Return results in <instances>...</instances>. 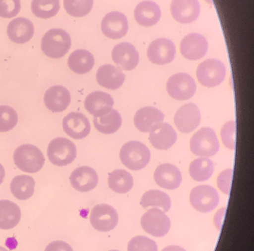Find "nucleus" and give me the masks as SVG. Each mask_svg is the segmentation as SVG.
Here are the masks:
<instances>
[{
  "label": "nucleus",
  "mask_w": 254,
  "mask_h": 251,
  "mask_svg": "<svg viewBox=\"0 0 254 251\" xmlns=\"http://www.w3.org/2000/svg\"><path fill=\"white\" fill-rule=\"evenodd\" d=\"M21 219L19 206L9 200L0 201V229L9 230L15 228Z\"/></svg>",
  "instance_id": "nucleus-27"
},
{
  "label": "nucleus",
  "mask_w": 254,
  "mask_h": 251,
  "mask_svg": "<svg viewBox=\"0 0 254 251\" xmlns=\"http://www.w3.org/2000/svg\"><path fill=\"white\" fill-rule=\"evenodd\" d=\"M122 118L116 110H112L109 113L99 117L93 118V125L99 132L103 134H113L120 128Z\"/></svg>",
  "instance_id": "nucleus-31"
},
{
  "label": "nucleus",
  "mask_w": 254,
  "mask_h": 251,
  "mask_svg": "<svg viewBox=\"0 0 254 251\" xmlns=\"http://www.w3.org/2000/svg\"><path fill=\"white\" fill-rule=\"evenodd\" d=\"M190 148L197 156L210 157L219 151V141L212 128L203 127L191 137Z\"/></svg>",
  "instance_id": "nucleus-5"
},
{
  "label": "nucleus",
  "mask_w": 254,
  "mask_h": 251,
  "mask_svg": "<svg viewBox=\"0 0 254 251\" xmlns=\"http://www.w3.org/2000/svg\"><path fill=\"white\" fill-rule=\"evenodd\" d=\"M35 179L29 175H17L11 182V191L15 199L25 201L35 193Z\"/></svg>",
  "instance_id": "nucleus-29"
},
{
  "label": "nucleus",
  "mask_w": 254,
  "mask_h": 251,
  "mask_svg": "<svg viewBox=\"0 0 254 251\" xmlns=\"http://www.w3.org/2000/svg\"><path fill=\"white\" fill-rule=\"evenodd\" d=\"M59 7V0H33L31 5L33 13L41 19H49L57 15Z\"/></svg>",
  "instance_id": "nucleus-34"
},
{
  "label": "nucleus",
  "mask_w": 254,
  "mask_h": 251,
  "mask_svg": "<svg viewBox=\"0 0 254 251\" xmlns=\"http://www.w3.org/2000/svg\"><path fill=\"white\" fill-rule=\"evenodd\" d=\"M5 169L4 167L0 164V185L4 181V178H5Z\"/></svg>",
  "instance_id": "nucleus-43"
},
{
  "label": "nucleus",
  "mask_w": 254,
  "mask_h": 251,
  "mask_svg": "<svg viewBox=\"0 0 254 251\" xmlns=\"http://www.w3.org/2000/svg\"><path fill=\"white\" fill-rule=\"evenodd\" d=\"M47 155L52 164L58 167H64L75 160L77 148L69 139L58 137L50 142L47 148Z\"/></svg>",
  "instance_id": "nucleus-4"
},
{
  "label": "nucleus",
  "mask_w": 254,
  "mask_h": 251,
  "mask_svg": "<svg viewBox=\"0 0 254 251\" xmlns=\"http://www.w3.org/2000/svg\"><path fill=\"white\" fill-rule=\"evenodd\" d=\"M44 251H73V250L68 243L58 240L50 243Z\"/></svg>",
  "instance_id": "nucleus-41"
},
{
  "label": "nucleus",
  "mask_w": 254,
  "mask_h": 251,
  "mask_svg": "<svg viewBox=\"0 0 254 251\" xmlns=\"http://www.w3.org/2000/svg\"><path fill=\"white\" fill-rule=\"evenodd\" d=\"M165 114L156 108L144 107L134 116V125L141 132L147 133L163 123Z\"/></svg>",
  "instance_id": "nucleus-20"
},
{
  "label": "nucleus",
  "mask_w": 254,
  "mask_h": 251,
  "mask_svg": "<svg viewBox=\"0 0 254 251\" xmlns=\"http://www.w3.org/2000/svg\"><path fill=\"white\" fill-rule=\"evenodd\" d=\"M134 17L140 26L152 27L160 20L161 10L152 1H143L134 10Z\"/></svg>",
  "instance_id": "nucleus-26"
},
{
  "label": "nucleus",
  "mask_w": 254,
  "mask_h": 251,
  "mask_svg": "<svg viewBox=\"0 0 254 251\" xmlns=\"http://www.w3.org/2000/svg\"><path fill=\"white\" fill-rule=\"evenodd\" d=\"M143 229L154 237H163L171 228V221L162 210L151 208L141 218Z\"/></svg>",
  "instance_id": "nucleus-9"
},
{
  "label": "nucleus",
  "mask_w": 254,
  "mask_h": 251,
  "mask_svg": "<svg viewBox=\"0 0 254 251\" xmlns=\"http://www.w3.org/2000/svg\"><path fill=\"white\" fill-rule=\"evenodd\" d=\"M102 33L109 38L119 39L125 36L128 31L127 17L118 11L106 14L101 22Z\"/></svg>",
  "instance_id": "nucleus-16"
},
{
  "label": "nucleus",
  "mask_w": 254,
  "mask_h": 251,
  "mask_svg": "<svg viewBox=\"0 0 254 251\" xmlns=\"http://www.w3.org/2000/svg\"><path fill=\"white\" fill-rule=\"evenodd\" d=\"M221 138L226 148L234 150L236 146V123L229 121L221 129Z\"/></svg>",
  "instance_id": "nucleus-38"
},
{
  "label": "nucleus",
  "mask_w": 254,
  "mask_h": 251,
  "mask_svg": "<svg viewBox=\"0 0 254 251\" xmlns=\"http://www.w3.org/2000/svg\"><path fill=\"white\" fill-rule=\"evenodd\" d=\"M214 172V163L208 157L193 160L189 168V173L193 180L204 182L208 180Z\"/></svg>",
  "instance_id": "nucleus-32"
},
{
  "label": "nucleus",
  "mask_w": 254,
  "mask_h": 251,
  "mask_svg": "<svg viewBox=\"0 0 254 251\" xmlns=\"http://www.w3.org/2000/svg\"><path fill=\"white\" fill-rule=\"evenodd\" d=\"M96 80L101 87L115 91L123 85L125 74L120 68H116L112 65H104L98 68L96 72Z\"/></svg>",
  "instance_id": "nucleus-25"
},
{
  "label": "nucleus",
  "mask_w": 254,
  "mask_h": 251,
  "mask_svg": "<svg viewBox=\"0 0 254 251\" xmlns=\"http://www.w3.org/2000/svg\"><path fill=\"white\" fill-rule=\"evenodd\" d=\"M162 251H186L183 248L178 247V246H168L164 248Z\"/></svg>",
  "instance_id": "nucleus-42"
},
{
  "label": "nucleus",
  "mask_w": 254,
  "mask_h": 251,
  "mask_svg": "<svg viewBox=\"0 0 254 251\" xmlns=\"http://www.w3.org/2000/svg\"><path fill=\"white\" fill-rule=\"evenodd\" d=\"M119 158L127 169L140 171L150 162V149L141 142L130 141L122 146L119 152Z\"/></svg>",
  "instance_id": "nucleus-1"
},
{
  "label": "nucleus",
  "mask_w": 254,
  "mask_h": 251,
  "mask_svg": "<svg viewBox=\"0 0 254 251\" xmlns=\"http://www.w3.org/2000/svg\"><path fill=\"white\" fill-rule=\"evenodd\" d=\"M219 194L208 185L195 187L190 194V202L194 209L202 213H208L216 208L219 204Z\"/></svg>",
  "instance_id": "nucleus-7"
},
{
  "label": "nucleus",
  "mask_w": 254,
  "mask_h": 251,
  "mask_svg": "<svg viewBox=\"0 0 254 251\" xmlns=\"http://www.w3.org/2000/svg\"><path fill=\"white\" fill-rule=\"evenodd\" d=\"M69 181L75 190L79 192H89L97 186L98 175L93 168L83 166L71 172Z\"/></svg>",
  "instance_id": "nucleus-18"
},
{
  "label": "nucleus",
  "mask_w": 254,
  "mask_h": 251,
  "mask_svg": "<svg viewBox=\"0 0 254 251\" xmlns=\"http://www.w3.org/2000/svg\"><path fill=\"white\" fill-rule=\"evenodd\" d=\"M68 65L74 73L86 74L93 69L94 57L89 51L76 50L69 56Z\"/></svg>",
  "instance_id": "nucleus-28"
},
{
  "label": "nucleus",
  "mask_w": 254,
  "mask_h": 251,
  "mask_svg": "<svg viewBox=\"0 0 254 251\" xmlns=\"http://www.w3.org/2000/svg\"><path fill=\"white\" fill-rule=\"evenodd\" d=\"M155 183L165 189L174 190L182 182V174L175 166L166 163L159 165L153 174Z\"/></svg>",
  "instance_id": "nucleus-19"
},
{
  "label": "nucleus",
  "mask_w": 254,
  "mask_h": 251,
  "mask_svg": "<svg viewBox=\"0 0 254 251\" xmlns=\"http://www.w3.org/2000/svg\"><path fill=\"white\" fill-rule=\"evenodd\" d=\"M140 204L143 208H148L150 206L160 207L164 212H168L171 209L172 202L168 194L159 190H150L142 196Z\"/></svg>",
  "instance_id": "nucleus-33"
},
{
  "label": "nucleus",
  "mask_w": 254,
  "mask_h": 251,
  "mask_svg": "<svg viewBox=\"0 0 254 251\" xmlns=\"http://www.w3.org/2000/svg\"><path fill=\"white\" fill-rule=\"evenodd\" d=\"M175 51V45L173 41L167 38H158L150 43L147 55L151 63L162 66L174 60Z\"/></svg>",
  "instance_id": "nucleus-12"
},
{
  "label": "nucleus",
  "mask_w": 254,
  "mask_h": 251,
  "mask_svg": "<svg viewBox=\"0 0 254 251\" xmlns=\"http://www.w3.org/2000/svg\"><path fill=\"white\" fill-rule=\"evenodd\" d=\"M18 122V115L10 106H0V132H8L13 129Z\"/></svg>",
  "instance_id": "nucleus-36"
},
{
  "label": "nucleus",
  "mask_w": 254,
  "mask_h": 251,
  "mask_svg": "<svg viewBox=\"0 0 254 251\" xmlns=\"http://www.w3.org/2000/svg\"><path fill=\"white\" fill-rule=\"evenodd\" d=\"M62 126L69 137L76 140L86 138L91 132L90 121L81 113H70L65 116Z\"/></svg>",
  "instance_id": "nucleus-15"
},
{
  "label": "nucleus",
  "mask_w": 254,
  "mask_h": 251,
  "mask_svg": "<svg viewBox=\"0 0 254 251\" xmlns=\"http://www.w3.org/2000/svg\"><path fill=\"white\" fill-rule=\"evenodd\" d=\"M0 251H10L9 250H7L6 248H3V247H0Z\"/></svg>",
  "instance_id": "nucleus-44"
},
{
  "label": "nucleus",
  "mask_w": 254,
  "mask_h": 251,
  "mask_svg": "<svg viewBox=\"0 0 254 251\" xmlns=\"http://www.w3.org/2000/svg\"><path fill=\"white\" fill-rule=\"evenodd\" d=\"M93 0H64V8L69 15L83 17L93 9Z\"/></svg>",
  "instance_id": "nucleus-35"
},
{
  "label": "nucleus",
  "mask_w": 254,
  "mask_h": 251,
  "mask_svg": "<svg viewBox=\"0 0 254 251\" xmlns=\"http://www.w3.org/2000/svg\"><path fill=\"white\" fill-rule=\"evenodd\" d=\"M114 99L104 91H94L90 93L85 99L86 110L94 117H99L113 110Z\"/></svg>",
  "instance_id": "nucleus-23"
},
{
  "label": "nucleus",
  "mask_w": 254,
  "mask_h": 251,
  "mask_svg": "<svg viewBox=\"0 0 254 251\" xmlns=\"http://www.w3.org/2000/svg\"><path fill=\"white\" fill-rule=\"evenodd\" d=\"M93 228L98 231L107 232L116 228L118 223V214L116 209L107 204L95 205L90 217Z\"/></svg>",
  "instance_id": "nucleus-11"
},
{
  "label": "nucleus",
  "mask_w": 254,
  "mask_h": 251,
  "mask_svg": "<svg viewBox=\"0 0 254 251\" xmlns=\"http://www.w3.org/2000/svg\"><path fill=\"white\" fill-rule=\"evenodd\" d=\"M110 188L118 194L127 193L133 187L132 175L125 170H116L112 171L108 177Z\"/></svg>",
  "instance_id": "nucleus-30"
},
{
  "label": "nucleus",
  "mask_w": 254,
  "mask_h": 251,
  "mask_svg": "<svg viewBox=\"0 0 254 251\" xmlns=\"http://www.w3.org/2000/svg\"><path fill=\"white\" fill-rule=\"evenodd\" d=\"M167 91L175 100H188L196 92L197 86L193 78L187 73H177L170 77L167 86Z\"/></svg>",
  "instance_id": "nucleus-8"
},
{
  "label": "nucleus",
  "mask_w": 254,
  "mask_h": 251,
  "mask_svg": "<svg viewBox=\"0 0 254 251\" xmlns=\"http://www.w3.org/2000/svg\"><path fill=\"white\" fill-rule=\"evenodd\" d=\"M208 50V40L200 34H188L180 43V53L189 60L201 59L206 56Z\"/></svg>",
  "instance_id": "nucleus-13"
},
{
  "label": "nucleus",
  "mask_w": 254,
  "mask_h": 251,
  "mask_svg": "<svg viewBox=\"0 0 254 251\" xmlns=\"http://www.w3.org/2000/svg\"><path fill=\"white\" fill-rule=\"evenodd\" d=\"M197 79L206 88L219 86L226 77V67L222 61L210 58L202 62L197 68Z\"/></svg>",
  "instance_id": "nucleus-6"
},
{
  "label": "nucleus",
  "mask_w": 254,
  "mask_h": 251,
  "mask_svg": "<svg viewBox=\"0 0 254 251\" xmlns=\"http://www.w3.org/2000/svg\"><path fill=\"white\" fill-rule=\"evenodd\" d=\"M127 251H158V247L153 240L141 235L128 242Z\"/></svg>",
  "instance_id": "nucleus-37"
},
{
  "label": "nucleus",
  "mask_w": 254,
  "mask_h": 251,
  "mask_svg": "<svg viewBox=\"0 0 254 251\" xmlns=\"http://www.w3.org/2000/svg\"><path fill=\"white\" fill-rule=\"evenodd\" d=\"M70 93L63 86H54L47 90L44 94V104L53 113H61L68 109L70 104Z\"/></svg>",
  "instance_id": "nucleus-21"
},
{
  "label": "nucleus",
  "mask_w": 254,
  "mask_h": 251,
  "mask_svg": "<svg viewBox=\"0 0 254 251\" xmlns=\"http://www.w3.org/2000/svg\"><path fill=\"white\" fill-rule=\"evenodd\" d=\"M71 47L69 34L62 29H52L43 35L41 40V50L51 58L63 57Z\"/></svg>",
  "instance_id": "nucleus-3"
},
{
  "label": "nucleus",
  "mask_w": 254,
  "mask_h": 251,
  "mask_svg": "<svg viewBox=\"0 0 254 251\" xmlns=\"http://www.w3.org/2000/svg\"><path fill=\"white\" fill-rule=\"evenodd\" d=\"M201 113L195 104L189 103L181 106L174 115V124L182 133H190L201 123Z\"/></svg>",
  "instance_id": "nucleus-10"
},
{
  "label": "nucleus",
  "mask_w": 254,
  "mask_h": 251,
  "mask_svg": "<svg viewBox=\"0 0 254 251\" xmlns=\"http://www.w3.org/2000/svg\"><path fill=\"white\" fill-rule=\"evenodd\" d=\"M177 134L174 127L168 123H161L150 133V144L153 148L159 150H166L172 148L175 144Z\"/></svg>",
  "instance_id": "nucleus-24"
},
{
  "label": "nucleus",
  "mask_w": 254,
  "mask_h": 251,
  "mask_svg": "<svg viewBox=\"0 0 254 251\" xmlns=\"http://www.w3.org/2000/svg\"><path fill=\"white\" fill-rule=\"evenodd\" d=\"M112 57L116 65L125 70H132L138 66L139 53L130 43L123 42L115 46Z\"/></svg>",
  "instance_id": "nucleus-17"
},
{
  "label": "nucleus",
  "mask_w": 254,
  "mask_h": 251,
  "mask_svg": "<svg viewBox=\"0 0 254 251\" xmlns=\"http://www.w3.org/2000/svg\"><path fill=\"white\" fill-rule=\"evenodd\" d=\"M232 169L223 171L217 178V185L220 190L224 194L229 195L231 191V181H232Z\"/></svg>",
  "instance_id": "nucleus-40"
},
{
  "label": "nucleus",
  "mask_w": 254,
  "mask_h": 251,
  "mask_svg": "<svg viewBox=\"0 0 254 251\" xmlns=\"http://www.w3.org/2000/svg\"><path fill=\"white\" fill-rule=\"evenodd\" d=\"M35 33V27L32 21L23 17H17L8 25L7 34L10 40L16 44L29 42Z\"/></svg>",
  "instance_id": "nucleus-22"
},
{
  "label": "nucleus",
  "mask_w": 254,
  "mask_h": 251,
  "mask_svg": "<svg viewBox=\"0 0 254 251\" xmlns=\"http://www.w3.org/2000/svg\"><path fill=\"white\" fill-rule=\"evenodd\" d=\"M13 162L20 171L35 173L43 168L45 157L37 147L31 144H25L14 150Z\"/></svg>",
  "instance_id": "nucleus-2"
},
{
  "label": "nucleus",
  "mask_w": 254,
  "mask_h": 251,
  "mask_svg": "<svg viewBox=\"0 0 254 251\" xmlns=\"http://www.w3.org/2000/svg\"><path fill=\"white\" fill-rule=\"evenodd\" d=\"M116 251V250H113V251Z\"/></svg>",
  "instance_id": "nucleus-45"
},
{
  "label": "nucleus",
  "mask_w": 254,
  "mask_h": 251,
  "mask_svg": "<svg viewBox=\"0 0 254 251\" xmlns=\"http://www.w3.org/2000/svg\"><path fill=\"white\" fill-rule=\"evenodd\" d=\"M20 10V0H0V17L2 18H13Z\"/></svg>",
  "instance_id": "nucleus-39"
},
{
  "label": "nucleus",
  "mask_w": 254,
  "mask_h": 251,
  "mask_svg": "<svg viewBox=\"0 0 254 251\" xmlns=\"http://www.w3.org/2000/svg\"><path fill=\"white\" fill-rule=\"evenodd\" d=\"M170 9L177 22L190 24L199 17L201 6L198 0H173Z\"/></svg>",
  "instance_id": "nucleus-14"
}]
</instances>
